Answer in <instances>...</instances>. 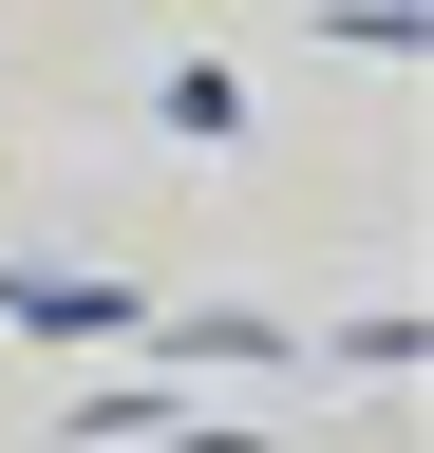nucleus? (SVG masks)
I'll return each mask as SVG.
<instances>
[{"instance_id": "obj_1", "label": "nucleus", "mask_w": 434, "mask_h": 453, "mask_svg": "<svg viewBox=\"0 0 434 453\" xmlns=\"http://www.w3.org/2000/svg\"><path fill=\"white\" fill-rule=\"evenodd\" d=\"M0 321H38V340H95V321H133V283H76V265H0Z\"/></svg>"}]
</instances>
